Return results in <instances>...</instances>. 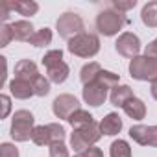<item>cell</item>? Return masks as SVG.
Returning <instances> with one entry per match:
<instances>
[{
	"label": "cell",
	"mask_w": 157,
	"mask_h": 157,
	"mask_svg": "<svg viewBox=\"0 0 157 157\" xmlns=\"http://www.w3.org/2000/svg\"><path fill=\"white\" fill-rule=\"evenodd\" d=\"M117 85H120V76L111 70H102L93 83L83 85V102L91 107H100L107 100V93Z\"/></svg>",
	"instance_id": "6da1fadb"
},
{
	"label": "cell",
	"mask_w": 157,
	"mask_h": 157,
	"mask_svg": "<svg viewBox=\"0 0 157 157\" xmlns=\"http://www.w3.org/2000/svg\"><path fill=\"white\" fill-rule=\"evenodd\" d=\"M43 67L46 68V78L50 83H65L70 74L68 65L63 61V50H50L43 56Z\"/></svg>",
	"instance_id": "7a4b0ae2"
},
{
	"label": "cell",
	"mask_w": 157,
	"mask_h": 157,
	"mask_svg": "<svg viewBox=\"0 0 157 157\" xmlns=\"http://www.w3.org/2000/svg\"><path fill=\"white\" fill-rule=\"evenodd\" d=\"M35 129V117L28 111V109H19L13 113L11 118V128H10V135L15 142H26L32 139Z\"/></svg>",
	"instance_id": "3957f363"
},
{
	"label": "cell",
	"mask_w": 157,
	"mask_h": 157,
	"mask_svg": "<svg viewBox=\"0 0 157 157\" xmlns=\"http://www.w3.org/2000/svg\"><path fill=\"white\" fill-rule=\"evenodd\" d=\"M100 139H102V129H100V124L94 120L93 124L83 126L80 129H74L70 133V148L80 153V151L93 148Z\"/></svg>",
	"instance_id": "277c9868"
},
{
	"label": "cell",
	"mask_w": 157,
	"mask_h": 157,
	"mask_svg": "<svg viewBox=\"0 0 157 157\" xmlns=\"http://www.w3.org/2000/svg\"><path fill=\"white\" fill-rule=\"evenodd\" d=\"M67 50H68L72 56L89 59V57H94V56L100 52V39H98V35H94V33L83 32V33L76 35V37H72V39L68 41Z\"/></svg>",
	"instance_id": "5b68a950"
},
{
	"label": "cell",
	"mask_w": 157,
	"mask_h": 157,
	"mask_svg": "<svg viewBox=\"0 0 157 157\" xmlns=\"http://www.w3.org/2000/svg\"><path fill=\"white\" fill-rule=\"evenodd\" d=\"M126 24H128L126 15L120 13V11H117L115 8L102 10V11L96 15V30H98L102 35H105V37L117 35Z\"/></svg>",
	"instance_id": "8992f818"
},
{
	"label": "cell",
	"mask_w": 157,
	"mask_h": 157,
	"mask_svg": "<svg viewBox=\"0 0 157 157\" xmlns=\"http://www.w3.org/2000/svg\"><path fill=\"white\" fill-rule=\"evenodd\" d=\"M129 74L139 82H155L157 80V57L137 56L129 61Z\"/></svg>",
	"instance_id": "52a82bcc"
},
{
	"label": "cell",
	"mask_w": 157,
	"mask_h": 157,
	"mask_svg": "<svg viewBox=\"0 0 157 157\" xmlns=\"http://www.w3.org/2000/svg\"><path fill=\"white\" fill-rule=\"evenodd\" d=\"M67 131L61 124H46V126H35L33 135H32V142L37 146H52L54 142H61L65 140Z\"/></svg>",
	"instance_id": "ba28073f"
},
{
	"label": "cell",
	"mask_w": 157,
	"mask_h": 157,
	"mask_svg": "<svg viewBox=\"0 0 157 157\" xmlns=\"http://www.w3.org/2000/svg\"><path fill=\"white\" fill-rule=\"evenodd\" d=\"M56 30H57L59 37L70 41L72 37L83 33L85 24H83V19L78 15V13H74V11H67V13L59 15L57 22H56Z\"/></svg>",
	"instance_id": "9c48e42d"
},
{
	"label": "cell",
	"mask_w": 157,
	"mask_h": 157,
	"mask_svg": "<svg viewBox=\"0 0 157 157\" xmlns=\"http://www.w3.org/2000/svg\"><path fill=\"white\" fill-rule=\"evenodd\" d=\"M80 107V100H78L74 94H59L54 104H52V111L59 120H68Z\"/></svg>",
	"instance_id": "30bf717a"
},
{
	"label": "cell",
	"mask_w": 157,
	"mask_h": 157,
	"mask_svg": "<svg viewBox=\"0 0 157 157\" xmlns=\"http://www.w3.org/2000/svg\"><path fill=\"white\" fill-rule=\"evenodd\" d=\"M115 50H117L120 56H124V57H128V59H133V57H137L139 52H140V39H139L133 32H124V33H120L118 39H117Z\"/></svg>",
	"instance_id": "8fae6325"
},
{
	"label": "cell",
	"mask_w": 157,
	"mask_h": 157,
	"mask_svg": "<svg viewBox=\"0 0 157 157\" xmlns=\"http://www.w3.org/2000/svg\"><path fill=\"white\" fill-rule=\"evenodd\" d=\"M129 137L140 146L157 148V126H144V124L131 126L129 128Z\"/></svg>",
	"instance_id": "7c38bea8"
},
{
	"label": "cell",
	"mask_w": 157,
	"mask_h": 157,
	"mask_svg": "<svg viewBox=\"0 0 157 157\" xmlns=\"http://www.w3.org/2000/svg\"><path fill=\"white\" fill-rule=\"evenodd\" d=\"M39 68L32 59H22L15 65V78H21V80H26L30 83H33L35 78H39Z\"/></svg>",
	"instance_id": "4fadbf2b"
},
{
	"label": "cell",
	"mask_w": 157,
	"mask_h": 157,
	"mask_svg": "<svg viewBox=\"0 0 157 157\" xmlns=\"http://www.w3.org/2000/svg\"><path fill=\"white\" fill-rule=\"evenodd\" d=\"M8 87H10V93H11L15 98H19V100H28V98L35 96L33 85H32L30 82H26V80H21V78H13Z\"/></svg>",
	"instance_id": "5bb4252c"
},
{
	"label": "cell",
	"mask_w": 157,
	"mask_h": 157,
	"mask_svg": "<svg viewBox=\"0 0 157 157\" xmlns=\"http://www.w3.org/2000/svg\"><path fill=\"white\" fill-rule=\"evenodd\" d=\"M100 129H102V135H107V137L118 135L122 131V118L118 117V113H107L100 122Z\"/></svg>",
	"instance_id": "9a60e30c"
},
{
	"label": "cell",
	"mask_w": 157,
	"mask_h": 157,
	"mask_svg": "<svg viewBox=\"0 0 157 157\" xmlns=\"http://www.w3.org/2000/svg\"><path fill=\"white\" fill-rule=\"evenodd\" d=\"M122 109H124V113H126L129 118H133V120H142V118L146 117V104H144L140 98H137V96H133L131 100H128Z\"/></svg>",
	"instance_id": "2e32d148"
},
{
	"label": "cell",
	"mask_w": 157,
	"mask_h": 157,
	"mask_svg": "<svg viewBox=\"0 0 157 157\" xmlns=\"http://www.w3.org/2000/svg\"><path fill=\"white\" fill-rule=\"evenodd\" d=\"M135 94H133V89L129 87V85H117L113 91H111V94H109V100H111V104L115 105V107H124V104L128 102V100H131Z\"/></svg>",
	"instance_id": "e0dca14e"
},
{
	"label": "cell",
	"mask_w": 157,
	"mask_h": 157,
	"mask_svg": "<svg viewBox=\"0 0 157 157\" xmlns=\"http://www.w3.org/2000/svg\"><path fill=\"white\" fill-rule=\"evenodd\" d=\"M11 30H13V39L15 41H28L33 37V24L30 21H17L11 24Z\"/></svg>",
	"instance_id": "ac0fdd59"
},
{
	"label": "cell",
	"mask_w": 157,
	"mask_h": 157,
	"mask_svg": "<svg viewBox=\"0 0 157 157\" xmlns=\"http://www.w3.org/2000/svg\"><path fill=\"white\" fill-rule=\"evenodd\" d=\"M10 8L13 11H17L19 15H24V17H32L39 11V4L33 2V0H11Z\"/></svg>",
	"instance_id": "d6986e66"
},
{
	"label": "cell",
	"mask_w": 157,
	"mask_h": 157,
	"mask_svg": "<svg viewBox=\"0 0 157 157\" xmlns=\"http://www.w3.org/2000/svg\"><path fill=\"white\" fill-rule=\"evenodd\" d=\"M140 21L148 28H157V0L146 2L140 11Z\"/></svg>",
	"instance_id": "ffe728a7"
},
{
	"label": "cell",
	"mask_w": 157,
	"mask_h": 157,
	"mask_svg": "<svg viewBox=\"0 0 157 157\" xmlns=\"http://www.w3.org/2000/svg\"><path fill=\"white\" fill-rule=\"evenodd\" d=\"M102 70H104V68H102V67H100V63H96V61H91V63L83 65V67H82V70H80V82H82L83 85L93 83L96 78H98V74H100Z\"/></svg>",
	"instance_id": "44dd1931"
},
{
	"label": "cell",
	"mask_w": 157,
	"mask_h": 157,
	"mask_svg": "<svg viewBox=\"0 0 157 157\" xmlns=\"http://www.w3.org/2000/svg\"><path fill=\"white\" fill-rule=\"evenodd\" d=\"M67 122L72 126V129H80V128H83V126L93 124V122H94V117H93L89 111H85V109H78Z\"/></svg>",
	"instance_id": "7402d4cb"
},
{
	"label": "cell",
	"mask_w": 157,
	"mask_h": 157,
	"mask_svg": "<svg viewBox=\"0 0 157 157\" xmlns=\"http://www.w3.org/2000/svg\"><path fill=\"white\" fill-rule=\"evenodd\" d=\"M109 157H133L129 142L124 140V139L113 140V144L109 146Z\"/></svg>",
	"instance_id": "603a6c76"
},
{
	"label": "cell",
	"mask_w": 157,
	"mask_h": 157,
	"mask_svg": "<svg viewBox=\"0 0 157 157\" xmlns=\"http://www.w3.org/2000/svg\"><path fill=\"white\" fill-rule=\"evenodd\" d=\"M52 43V30L50 28H41L33 33V37L30 39V44H33L35 48H44Z\"/></svg>",
	"instance_id": "cb8c5ba5"
},
{
	"label": "cell",
	"mask_w": 157,
	"mask_h": 157,
	"mask_svg": "<svg viewBox=\"0 0 157 157\" xmlns=\"http://www.w3.org/2000/svg\"><path fill=\"white\" fill-rule=\"evenodd\" d=\"M33 93H35V96H46L48 93H50V80H48V78H44L43 74L39 76V78H35V80H33Z\"/></svg>",
	"instance_id": "d4e9b609"
},
{
	"label": "cell",
	"mask_w": 157,
	"mask_h": 157,
	"mask_svg": "<svg viewBox=\"0 0 157 157\" xmlns=\"http://www.w3.org/2000/svg\"><path fill=\"white\" fill-rule=\"evenodd\" d=\"M48 151H50V157H70V153H68V146L65 144V140H61V142H54L52 146H48Z\"/></svg>",
	"instance_id": "484cf974"
},
{
	"label": "cell",
	"mask_w": 157,
	"mask_h": 157,
	"mask_svg": "<svg viewBox=\"0 0 157 157\" xmlns=\"http://www.w3.org/2000/svg\"><path fill=\"white\" fill-rule=\"evenodd\" d=\"M13 39V30H11V24H2L0 26V46L6 48L10 44V41Z\"/></svg>",
	"instance_id": "4316f807"
},
{
	"label": "cell",
	"mask_w": 157,
	"mask_h": 157,
	"mask_svg": "<svg viewBox=\"0 0 157 157\" xmlns=\"http://www.w3.org/2000/svg\"><path fill=\"white\" fill-rule=\"evenodd\" d=\"M0 157H19V148L11 142L0 144Z\"/></svg>",
	"instance_id": "83f0119b"
},
{
	"label": "cell",
	"mask_w": 157,
	"mask_h": 157,
	"mask_svg": "<svg viewBox=\"0 0 157 157\" xmlns=\"http://www.w3.org/2000/svg\"><path fill=\"white\" fill-rule=\"evenodd\" d=\"M137 6V0H128V2H120V0H113V8L120 13L128 11V10H133Z\"/></svg>",
	"instance_id": "f1b7e54d"
},
{
	"label": "cell",
	"mask_w": 157,
	"mask_h": 157,
	"mask_svg": "<svg viewBox=\"0 0 157 157\" xmlns=\"http://www.w3.org/2000/svg\"><path fill=\"white\" fill-rule=\"evenodd\" d=\"M74 157H104V151H102L100 148L93 146V148H89V150H85V151H80V153H76Z\"/></svg>",
	"instance_id": "f546056e"
},
{
	"label": "cell",
	"mask_w": 157,
	"mask_h": 157,
	"mask_svg": "<svg viewBox=\"0 0 157 157\" xmlns=\"http://www.w3.org/2000/svg\"><path fill=\"white\" fill-rule=\"evenodd\" d=\"M11 11H13V10L10 8V2H2V4H0V21H2V24L8 22Z\"/></svg>",
	"instance_id": "4dcf8cb0"
},
{
	"label": "cell",
	"mask_w": 157,
	"mask_h": 157,
	"mask_svg": "<svg viewBox=\"0 0 157 157\" xmlns=\"http://www.w3.org/2000/svg\"><path fill=\"white\" fill-rule=\"evenodd\" d=\"M0 102H2V118H6L10 115V109H11V100L8 94H2L0 96Z\"/></svg>",
	"instance_id": "1f68e13d"
},
{
	"label": "cell",
	"mask_w": 157,
	"mask_h": 157,
	"mask_svg": "<svg viewBox=\"0 0 157 157\" xmlns=\"http://www.w3.org/2000/svg\"><path fill=\"white\" fill-rule=\"evenodd\" d=\"M144 56L157 57V37H155L151 43H148V44H146V48H144Z\"/></svg>",
	"instance_id": "d6a6232c"
},
{
	"label": "cell",
	"mask_w": 157,
	"mask_h": 157,
	"mask_svg": "<svg viewBox=\"0 0 157 157\" xmlns=\"http://www.w3.org/2000/svg\"><path fill=\"white\" fill-rule=\"evenodd\" d=\"M150 93H151V96H153V100H157V80H155V82H151V87H150Z\"/></svg>",
	"instance_id": "836d02e7"
}]
</instances>
